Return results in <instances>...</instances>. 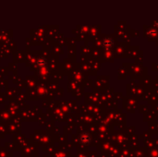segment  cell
I'll return each instance as SVG.
<instances>
[{
    "label": "cell",
    "instance_id": "6da1fadb",
    "mask_svg": "<svg viewBox=\"0 0 158 157\" xmlns=\"http://www.w3.org/2000/svg\"><path fill=\"white\" fill-rule=\"evenodd\" d=\"M81 142L83 143H89L90 142V137L88 135H83L81 137Z\"/></svg>",
    "mask_w": 158,
    "mask_h": 157
}]
</instances>
